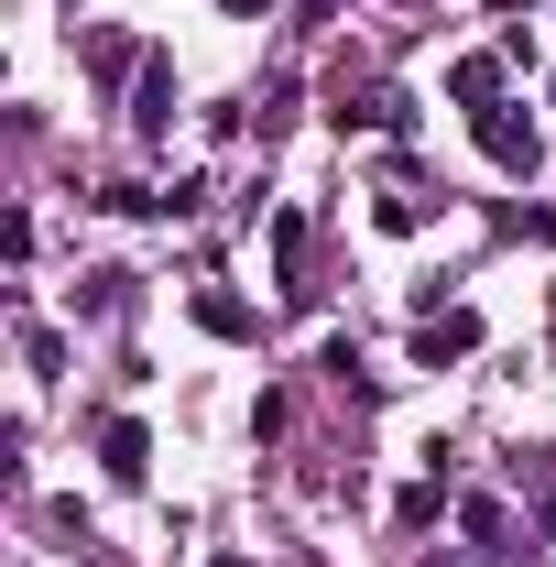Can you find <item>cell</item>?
Returning a JSON list of instances; mask_svg holds the SVG:
<instances>
[{"label": "cell", "instance_id": "obj_2", "mask_svg": "<svg viewBox=\"0 0 556 567\" xmlns=\"http://www.w3.org/2000/svg\"><path fill=\"white\" fill-rule=\"evenodd\" d=\"M470 350H481V317H470V306H447V317H425V328H415V360H425V371H436V360H470Z\"/></svg>", "mask_w": 556, "mask_h": 567}, {"label": "cell", "instance_id": "obj_6", "mask_svg": "<svg viewBox=\"0 0 556 567\" xmlns=\"http://www.w3.org/2000/svg\"><path fill=\"white\" fill-rule=\"evenodd\" d=\"M229 11H262V0H229Z\"/></svg>", "mask_w": 556, "mask_h": 567}, {"label": "cell", "instance_id": "obj_3", "mask_svg": "<svg viewBox=\"0 0 556 567\" xmlns=\"http://www.w3.org/2000/svg\"><path fill=\"white\" fill-rule=\"evenodd\" d=\"M99 458H110V481H142V470H153V436H142L132 415H110L99 425Z\"/></svg>", "mask_w": 556, "mask_h": 567}, {"label": "cell", "instance_id": "obj_4", "mask_svg": "<svg viewBox=\"0 0 556 567\" xmlns=\"http://www.w3.org/2000/svg\"><path fill=\"white\" fill-rule=\"evenodd\" d=\"M197 328H218V339H251V306H240V295H218V284H208V295H197Z\"/></svg>", "mask_w": 556, "mask_h": 567}, {"label": "cell", "instance_id": "obj_1", "mask_svg": "<svg viewBox=\"0 0 556 567\" xmlns=\"http://www.w3.org/2000/svg\"><path fill=\"white\" fill-rule=\"evenodd\" d=\"M481 153H491V164H502V175H524V164H535V121L491 99V110H481Z\"/></svg>", "mask_w": 556, "mask_h": 567}, {"label": "cell", "instance_id": "obj_5", "mask_svg": "<svg viewBox=\"0 0 556 567\" xmlns=\"http://www.w3.org/2000/svg\"><path fill=\"white\" fill-rule=\"evenodd\" d=\"M447 87H459V99H470V110H491V99H502V66H491V55H470V66L447 76Z\"/></svg>", "mask_w": 556, "mask_h": 567}, {"label": "cell", "instance_id": "obj_7", "mask_svg": "<svg viewBox=\"0 0 556 567\" xmlns=\"http://www.w3.org/2000/svg\"><path fill=\"white\" fill-rule=\"evenodd\" d=\"M502 11H524V0H502Z\"/></svg>", "mask_w": 556, "mask_h": 567}]
</instances>
